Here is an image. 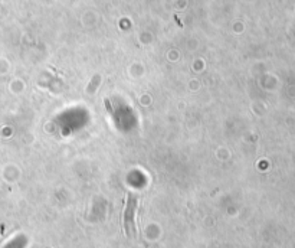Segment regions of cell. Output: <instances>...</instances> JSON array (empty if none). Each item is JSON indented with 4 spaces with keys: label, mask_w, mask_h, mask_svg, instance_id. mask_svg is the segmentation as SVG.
Masks as SVG:
<instances>
[{
    "label": "cell",
    "mask_w": 295,
    "mask_h": 248,
    "mask_svg": "<svg viewBox=\"0 0 295 248\" xmlns=\"http://www.w3.org/2000/svg\"><path fill=\"white\" fill-rule=\"evenodd\" d=\"M136 211H137V195L130 193L128 202L124 211V229L128 236L137 235L136 228Z\"/></svg>",
    "instance_id": "1"
}]
</instances>
